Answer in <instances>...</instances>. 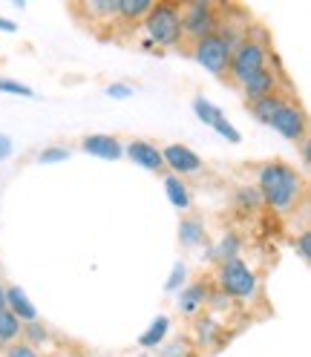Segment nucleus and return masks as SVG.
Here are the masks:
<instances>
[{"label":"nucleus","instance_id":"9","mask_svg":"<svg viewBox=\"0 0 311 357\" xmlns=\"http://www.w3.org/2000/svg\"><path fill=\"white\" fill-rule=\"evenodd\" d=\"M239 89H242V98H245L248 104H254L259 98H268V96L280 93V75H277V70H271V66H265V70L251 75Z\"/></svg>","mask_w":311,"mask_h":357},{"label":"nucleus","instance_id":"29","mask_svg":"<svg viewBox=\"0 0 311 357\" xmlns=\"http://www.w3.org/2000/svg\"><path fill=\"white\" fill-rule=\"evenodd\" d=\"M213 130L219 132V136H222V139H228L231 144H239V142H242V136H239V130H236V127H234V124H231L228 119H222V121H219V124H216Z\"/></svg>","mask_w":311,"mask_h":357},{"label":"nucleus","instance_id":"23","mask_svg":"<svg viewBox=\"0 0 311 357\" xmlns=\"http://www.w3.org/2000/svg\"><path fill=\"white\" fill-rule=\"evenodd\" d=\"M43 340H47V328H43L40 320H32V323H24V331H20V343L26 346H40Z\"/></svg>","mask_w":311,"mask_h":357},{"label":"nucleus","instance_id":"10","mask_svg":"<svg viewBox=\"0 0 311 357\" xmlns=\"http://www.w3.org/2000/svg\"><path fill=\"white\" fill-rule=\"evenodd\" d=\"M124 155L130 162H136L139 167L144 170H153V173H165V159H162V150L150 144V142H142V139H132L127 147H124Z\"/></svg>","mask_w":311,"mask_h":357},{"label":"nucleus","instance_id":"25","mask_svg":"<svg viewBox=\"0 0 311 357\" xmlns=\"http://www.w3.org/2000/svg\"><path fill=\"white\" fill-rule=\"evenodd\" d=\"M0 93L20 96V98H35V89L26 86V84H20V81H15V78H0Z\"/></svg>","mask_w":311,"mask_h":357},{"label":"nucleus","instance_id":"28","mask_svg":"<svg viewBox=\"0 0 311 357\" xmlns=\"http://www.w3.org/2000/svg\"><path fill=\"white\" fill-rule=\"evenodd\" d=\"M132 93H136V86H130L124 81H116V84L107 86V96L116 98V101H127V98H132Z\"/></svg>","mask_w":311,"mask_h":357},{"label":"nucleus","instance_id":"27","mask_svg":"<svg viewBox=\"0 0 311 357\" xmlns=\"http://www.w3.org/2000/svg\"><path fill=\"white\" fill-rule=\"evenodd\" d=\"M236 205H239V208H245V211H254L257 205H262V199H259L257 188H254V190H251V188H242V190L236 193Z\"/></svg>","mask_w":311,"mask_h":357},{"label":"nucleus","instance_id":"24","mask_svg":"<svg viewBox=\"0 0 311 357\" xmlns=\"http://www.w3.org/2000/svg\"><path fill=\"white\" fill-rule=\"evenodd\" d=\"M236 254H239V239L234 236V234H228L225 239L219 242V248L213 251V257L219 259V262H228V259H236Z\"/></svg>","mask_w":311,"mask_h":357},{"label":"nucleus","instance_id":"38","mask_svg":"<svg viewBox=\"0 0 311 357\" xmlns=\"http://www.w3.org/2000/svg\"><path fill=\"white\" fill-rule=\"evenodd\" d=\"M3 349H6V346H3V343H0V351H3Z\"/></svg>","mask_w":311,"mask_h":357},{"label":"nucleus","instance_id":"22","mask_svg":"<svg viewBox=\"0 0 311 357\" xmlns=\"http://www.w3.org/2000/svg\"><path fill=\"white\" fill-rule=\"evenodd\" d=\"M196 337L202 346H213L219 340V323L213 317H202V320H196Z\"/></svg>","mask_w":311,"mask_h":357},{"label":"nucleus","instance_id":"3","mask_svg":"<svg viewBox=\"0 0 311 357\" xmlns=\"http://www.w3.org/2000/svg\"><path fill=\"white\" fill-rule=\"evenodd\" d=\"M242 38L236 32H225V29H216L213 35L196 40L190 47V55L199 66H205V70L216 78H228V63H231V55H234V47L239 43Z\"/></svg>","mask_w":311,"mask_h":357},{"label":"nucleus","instance_id":"31","mask_svg":"<svg viewBox=\"0 0 311 357\" xmlns=\"http://www.w3.org/2000/svg\"><path fill=\"white\" fill-rule=\"evenodd\" d=\"M294 251H297V257H300L303 262H308V259H311V234H308V231H303V234L297 236Z\"/></svg>","mask_w":311,"mask_h":357},{"label":"nucleus","instance_id":"15","mask_svg":"<svg viewBox=\"0 0 311 357\" xmlns=\"http://www.w3.org/2000/svg\"><path fill=\"white\" fill-rule=\"evenodd\" d=\"M165 193H167L170 205H173L176 211H182V213L190 211L193 199H190V190H188V185H185V178L173 176V173H165Z\"/></svg>","mask_w":311,"mask_h":357},{"label":"nucleus","instance_id":"1","mask_svg":"<svg viewBox=\"0 0 311 357\" xmlns=\"http://www.w3.org/2000/svg\"><path fill=\"white\" fill-rule=\"evenodd\" d=\"M257 193L265 208H271L280 216L294 213L305 196V178L297 173V167L285 162H268L259 167L257 176Z\"/></svg>","mask_w":311,"mask_h":357},{"label":"nucleus","instance_id":"2","mask_svg":"<svg viewBox=\"0 0 311 357\" xmlns=\"http://www.w3.org/2000/svg\"><path fill=\"white\" fill-rule=\"evenodd\" d=\"M142 35L153 50H179L185 43L179 3H153L147 17L142 20Z\"/></svg>","mask_w":311,"mask_h":357},{"label":"nucleus","instance_id":"12","mask_svg":"<svg viewBox=\"0 0 311 357\" xmlns=\"http://www.w3.org/2000/svg\"><path fill=\"white\" fill-rule=\"evenodd\" d=\"M73 12H84L86 24H113L119 20V0H84Z\"/></svg>","mask_w":311,"mask_h":357},{"label":"nucleus","instance_id":"21","mask_svg":"<svg viewBox=\"0 0 311 357\" xmlns=\"http://www.w3.org/2000/svg\"><path fill=\"white\" fill-rule=\"evenodd\" d=\"M190 107H193V116H196L199 121H202V124H208L211 130H213L222 119H225V113H222V109H219L216 104H211L208 98H202V96H196Z\"/></svg>","mask_w":311,"mask_h":357},{"label":"nucleus","instance_id":"37","mask_svg":"<svg viewBox=\"0 0 311 357\" xmlns=\"http://www.w3.org/2000/svg\"><path fill=\"white\" fill-rule=\"evenodd\" d=\"M55 357H78V354H73V351H61V354H55Z\"/></svg>","mask_w":311,"mask_h":357},{"label":"nucleus","instance_id":"13","mask_svg":"<svg viewBox=\"0 0 311 357\" xmlns=\"http://www.w3.org/2000/svg\"><path fill=\"white\" fill-rule=\"evenodd\" d=\"M3 291H6V308L12 311V314H15L20 323H32V320H38V308L29 303V297H26L24 288H17V285H3Z\"/></svg>","mask_w":311,"mask_h":357},{"label":"nucleus","instance_id":"30","mask_svg":"<svg viewBox=\"0 0 311 357\" xmlns=\"http://www.w3.org/2000/svg\"><path fill=\"white\" fill-rule=\"evenodd\" d=\"M3 357H40V354H38V349H32V346L17 340V343H12V346L3 349Z\"/></svg>","mask_w":311,"mask_h":357},{"label":"nucleus","instance_id":"7","mask_svg":"<svg viewBox=\"0 0 311 357\" xmlns=\"http://www.w3.org/2000/svg\"><path fill=\"white\" fill-rule=\"evenodd\" d=\"M268 127H274L282 139L294 142V144L305 142V113H303V109H300L294 101H285L282 109L271 119Z\"/></svg>","mask_w":311,"mask_h":357},{"label":"nucleus","instance_id":"8","mask_svg":"<svg viewBox=\"0 0 311 357\" xmlns=\"http://www.w3.org/2000/svg\"><path fill=\"white\" fill-rule=\"evenodd\" d=\"M162 159H165V170H170L173 176H193V173H202L205 162H202V155L193 153L190 147L185 144H167L162 150Z\"/></svg>","mask_w":311,"mask_h":357},{"label":"nucleus","instance_id":"20","mask_svg":"<svg viewBox=\"0 0 311 357\" xmlns=\"http://www.w3.org/2000/svg\"><path fill=\"white\" fill-rule=\"evenodd\" d=\"M20 331H24V323H20L9 308H0V343H3V346L17 343Z\"/></svg>","mask_w":311,"mask_h":357},{"label":"nucleus","instance_id":"32","mask_svg":"<svg viewBox=\"0 0 311 357\" xmlns=\"http://www.w3.org/2000/svg\"><path fill=\"white\" fill-rule=\"evenodd\" d=\"M179 282H185V265L182 262H176L173 265V274H170V280H167V291H176V288H179Z\"/></svg>","mask_w":311,"mask_h":357},{"label":"nucleus","instance_id":"35","mask_svg":"<svg viewBox=\"0 0 311 357\" xmlns=\"http://www.w3.org/2000/svg\"><path fill=\"white\" fill-rule=\"evenodd\" d=\"M0 32H9V35H15V32H17V24H12L9 17H0Z\"/></svg>","mask_w":311,"mask_h":357},{"label":"nucleus","instance_id":"6","mask_svg":"<svg viewBox=\"0 0 311 357\" xmlns=\"http://www.w3.org/2000/svg\"><path fill=\"white\" fill-rule=\"evenodd\" d=\"M216 280H219V288H222V294H225V297L251 300L257 294V274L239 257L228 259V262H219Z\"/></svg>","mask_w":311,"mask_h":357},{"label":"nucleus","instance_id":"34","mask_svg":"<svg viewBox=\"0 0 311 357\" xmlns=\"http://www.w3.org/2000/svg\"><path fill=\"white\" fill-rule=\"evenodd\" d=\"M12 153H15V144H12V139H9V136H3V132H0V162H6Z\"/></svg>","mask_w":311,"mask_h":357},{"label":"nucleus","instance_id":"4","mask_svg":"<svg viewBox=\"0 0 311 357\" xmlns=\"http://www.w3.org/2000/svg\"><path fill=\"white\" fill-rule=\"evenodd\" d=\"M265 66H268V50H265V43H259L257 38H242L234 47V55L228 63V81L242 86L251 75L265 70Z\"/></svg>","mask_w":311,"mask_h":357},{"label":"nucleus","instance_id":"33","mask_svg":"<svg viewBox=\"0 0 311 357\" xmlns=\"http://www.w3.org/2000/svg\"><path fill=\"white\" fill-rule=\"evenodd\" d=\"M159 357H188V346H185L182 340H179V343H170V346L162 349Z\"/></svg>","mask_w":311,"mask_h":357},{"label":"nucleus","instance_id":"18","mask_svg":"<svg viewBox=\"0 0 311 357\" xmlns=\"http://www.w3.org/2000/svg\"><path fill=\"white\" fill-rule=\"evenodd\" d=\"M285 101H288L285 93H274V96L259 98V101H254V104H248V107H251V116H254L259 124H271V119L280 113Z\"/></svg>","mask_w":311,"mask_h":357},{"label":"nucleus","instance_id":"16","mask_svg":"<svg viewBox=\"0 0 311 357\" xmlns=\"http://www.w3.org/2000/svg\"><path fill=\"white\" fill-rule=\"evenodd\" d=\"M208 300H211L208 285L205 282H193V285L182 288V294H179V311H182V314H196L202 305H208Z\"/></svg>","mask_w":311,"mask_h":357},{"label":"nucleus","instance_id":"17","mask_svg":"<svg viewBox=\"0 0 311 357\" xmlns=\"http://www.w3.org/2000/svg\"><path fill=\"white\" fill-rule=\"evenodd\" d=\"M205 222L199 216H185L179 222V242L185 245V248H199V245L205 242Z\"/></svg>","mask_w":311,"mask_h":357},{"label":"nucleus","instance_id":"11","mask_svg":"<svg viewBox=\"0 0 311 357\" xmlns=\"http://www.w3.org/2000/svg\"><path fill=\"white\" fill-rule=\"evenodd\" d=\"M81 150L90 155H98V159H107V162H116L124 155V147L119 144V139L107 136V132H96V136L81 139Z\"/></svg>","mask_w":311,"mask_h":357},{"label":"nucleus","instance_id":"26","mask_svg":"<svg viewBox=\"0 0 311 357\" xmlns=\"http://www.w3.org/2000/svg\"><path fill=\"white\" fill-rule=\"evenodd\" d=\"M70 147H43L40 153H38V162L40 165H58V162H66V159H70Z\"/></svg>","mask_w":311,"mask_h":357},{"label":"nucleus","instance_id":"36","mask_svg":"<svg viewBox=\"0 0 311 357\" xmlns=\"http://www.w3.org/2000/svg\"><path fill=\"white\" fill-rule=\"evenodd\" d=\"M0 308H6V291H3V285H0Z\"/></svg>","mask_w":311,"mask_h":357},{"label":"nucleus","instance_id":"5","mask_svg":"<svg viewBox=\"0 0 311 357\" xmlns=\"http://www.w3.org/2000/svg\"><path fill=\"white\" fill-rule=\"evenodd\" d=\"M182 9V38L190 43L202 40L208 35H213L222 26L219 9L211 3V0H193V3H179Z\"/></svg>","mask_w":311,"mask_h":357},{"label":"nucleus","instance_id":"14","mask_svg":"<svg viewBox=\"0 0 311 357\" xmlns=\"http://www.w3.org/2000/svg\"><path fill=\"white\" fill-rule=\"evenodd\" d=\"M153 9V0H119V20L121 26H142V20Z\"/></svg>","mask_w":311,"mask_h":357},{"label":"nucleus","instance_id":"19","mask_svg":"<svg viewBox=\"0 0 311 357\" xmlns=\"http://www.w3.org/2000/svg\"><path fill=\"white\" fill-rule=\"evenodd\" d=\"M167 331H170V320L167 317H156L153 323H150V328L139 337V346L142 349H147V351H153V349H159L162 346V340L167 337Z\"/></svg>","mask_w":311,"mask_h":357}]
</instances>
